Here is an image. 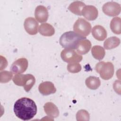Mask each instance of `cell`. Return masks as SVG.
<instances>
[{"label":"cell","mask_w":121,"mask_h":121,"mask_svg":"<svg viewBox=\"0 0 121 121\" xmlns=\"http://www.w3.org/2000/svg\"><path fill=\"white\" fill-rule=\"evenodd\" d=\"M120 43V39L116 37L112 36L108 38L104 42V46L106 50H110L118 46Z\"/></svg>","instance_id":"18"},{"label":"cell","mask_w":121,"mask_h":121,"mask_svg":"<svg viewBox=\"0 0 121 121\" xmlns=\"http://www.w3.org/2000/svg\"><path fill=\"white\" fill-rule=\"evenodd\" d=\"M14 112L18 118L23 121H28L36 115L37 106L32 99L27 97H22L15 103Z\"/></svg>","instance_id":"1"},{"label":"cell","mask_w":121,"mask_h":121,"mask_svg":"<svg viewBox=\"0 0 121 121\" xmlns=\"http://www.w3.org/2000/svg\"><path fill=\"white\" fill-rule=\"evenodd\" d=\"M67 70L72 73H78L81 70V66L78 63H69L67 65Z\"/></svg>","instance_id":"24"},{"label":"cell","mask_w":121,"mask_h":121,"mask_svg":"<svg viewBox=\"0 0 121 121\" xmlns=\"http://www.w3.org/2000/svg\"><path fill=\"white\" fill-rule=\"evenodd\" d=\"M43 109L45 112L51 118H57L59 115L58 108L52 102L45 103L43 106Z\"/></svg>","instance_id":"14"},{"label":"cell","mask_w":121,"mask_h":121,"mask_svg":"<svg viewBox=\"0 0 121 121\" xmlns=\"http://www.w3.org/2000/svg\"><path fill=\"white\" fill-rule=\"evenodd\" d=\"M86 38L74 31H68L63 33L60 38V44L66 49H76L79 42Z\"/></svg>","instance_id":"2"},{"label":"cell","mask_w":121,"mask_h":121,"mask_svg":"<svg viewBox=\"0 0 121 121\" xmlns=\"http://www.w3.org/2000/svg\"><path fill=\"white\" fill-rule=\"evenodd\" d=\"M85 6V4L82 1H75L69 5L68 9L75 15L82 16V10Z\"/></svg>","instance_id":"17"},{"label":"cell","mask_w":121,"mask_h":121,"mask_svg":"<svg viewBox=\"0 0 121 121\" xmlns=\"http://www.w3.org/2000/svg\"><path fill=\"white\" fill-rule=\"evenodd\" d=\"M110 28L115 34L120 35L121 34V18L120 17H115L112 19L110 23Z\"/></svg>","instance_id":"21"},{"label":"cell","mask_w":121,"mask_h":121,"mask_svg":"<svg viewBox=\"0 0 121 121\" xmlns=\"http://www.w3.org/2000/svg\"><path fill=\"white\" fill-rule=\"evenodd\" d=\"M39 32L40 34L45 36H51L55 33V29L51 24L43 23L39 26Z\"/></svg>","instance_id":"16"},{"label":"cell","mask_w":121,"mask_h":121,"mask_svg":"<svg viewBox=\"0 0 121 121\" xmlns=\"http://www.w3.org/2000/svg\"><path fill=\"white\" fill-rule=\"evenodd\" d=\"M24 26L26 31L30 35H35L38 32V23L33 17L26 18L25 20Z\"/></svg>","instance_id":"9"},{"label":"cell","mask_w":121,"mask_h":121,"mask_svg":"<svg viewBox=\"0 0 121 121\" xmlns=\"http://www.w3.org/2000/svg\"><path fill=\"white\" fill-rule=\"evenodd\" d=\"M93 37L97 40L104 41L107 37V31L105 29L100 25L94 26L92 30Z\"/></svg>","instance_id":"13"},{"label":"cell","mask_w":121,"mask_h":121,"mask_svg":"<svg viewBox=\"0 0 121 121\" xmlns=\"http://www.w3.org/2000/svg\"><path fill=\"white\" fill-rule=\"evenodd\" d=\"M91 46V42L85 38L79 42L76 50L79 54H85L90 51Z\"/></svg>","instance_id":"15"},{"label":"cell","mask_w":121,"mask_h":121,"mask_svg":"<svg viewBox=\"0 0 121 121\" xmlns=\"http://www.w3.org/2000/svg\"><path fill=\"white\" fill-rule=\"evenodd\" d=\"M12 80L15 85L23 86L25 90L27 92L31 89L35 82V77L30 74H17Z\"/></svg>","instance_id":"3"},{"label":"cell","mask_w":121,"mask_h":121,"mask_svg":"<svg viewBox=\"0 0 121 121\" xmlns=\"http://www.w3.org/2000/svg\"><path fill=\"white\" fill-rule=\"evenodd\" d=\"M91 53L95 59L99 60L103 59L105 54L104 48L99 45L93 46L91 49Z\"/></svg>","instance_id":"20"},{"label":"cell","mask_w":121,"mask_h":121,"mask_svg":"<svg viewBox=\"0 0 121 121\" xmlns=\"http://www.w3.org/2000/svg\"><path fill=\"white\" fill-rule=\"evenodd\" d=\"M104 13L110 17H114L118 15L121 10V5L115 2H108L104 4L102 7Z\"/></svg>","instance_id":"7"},{"label":"cell","mask_w":121,"mask_h":121,"mask_svg":"<svg viewBox=\"0 0 121 121\" xmlns=\"http://www.w3.org/2000/svg\"><path fill=\"white\" fill-rule=\"evenodd\" d=\"M85 83L88 88L92 90H95L100 86L101 81L97 77L90 76L86 78Z\"/></svg>","instance_id":"19"},{"label":"cell","mask_w":121,"mask_h":121,"mask_svg":"<svg viewBox=\"0 0 121 121\" xmlns=\"http://www.w3.org/2000/svg\"><path fill=\"white\" fill-rule=\"evenodd\" d=\"M95 69L104 80L110 79L114 74V66L111 62L100 61L96 64Z\"/></svg>","instance_id":"4"},{"label":"cell","mask_w":121,"mask_h":121,"mask_svg":"<svg viewBox=\"0 0 121 121\" xmlns=\"http://www.w3.org/2000/svg\"><path fill=\"white\" fill-rule=\"evenodd\" d=\"M73 30L81 36L86 37L91 32V25L85 19L78 18L74 24Z\"/></svg>","instance_id":"5"},{"label":"cell","mask_w":121,"mask_h":121,"mask_svg":"<svg viewBox=\"0 0 121 121\" xmlns=\"http://www.w3.org/2000/svg\"><path fill=\"white\" fill-rule=\"evenodd\" d=\"M28 65L27 60L25 58H20L15 60L10 67V71L14 74H21L24 72Z\"/></svg>","instance_id":"8"},{"label":"cell","mask_w":121,"mask_h":121,"mask_svg":"<svg viewBox=\"0 0 121 121\" xmlns=\"http://www.w3.org/2000/svg\"><path fill=\"white\" fill-rule=\"evenodd\" d=\"M35 19L40 23L45 22L47 21L49 14L47 8L42 5L36 7L35 11Z\"/></svg>","instance_id":"11"},{"label":"cell","mask_w":121,"mask_h":121,"mask_svg":"<svg viewBox=\"0 0 121 121\" xmlns=\"http://www.w3.org/2000/svg\"><path fill=\"white\" fill-rule=\"evenodd\" d=\"M62 60L69 63H78L80 62L83 57L74 50L64 49L60 53Z\"/></svg>","instance_id":"6"},{"label":"cell","mask_w":121,"mask_h":121,"mask_svg":"<svg viewBox=\"0 0 121 121\" xmlns=\"http://www.w3.org/2000/svg\"><path fill=\"white\" fill-rule=\"evenodd\" d=\"M38 89L40 93L43 95H48L56 92V89L54 84L50 81L41 83L39 86Z\"/></svg>","instance_id":"12"},{"label":"cell","mask_w":121,"mask_h":121,"mask_svg":"<svg viewBox=\"0 0 121 121\" xmlns=\"http://www.w3.org/2000/svg\"><path fill=\"white\" fill-rule=\"evenodd\" d=\"M13 74L11 71L4 70L0 73V81L1 83H6L9 82L12 78Z\"/></svg>","instance_id":"22"},{"label":"cell","mask_w":121,"mask_h":121,"mask_svg":"<svg viewBox=\"0 0 121 121\" xmlns=\"http://www.w3.org/2000/svg\"><path fill=\"white\" fill-rule=\"evenodd\" d=\"M82 15L88 20H95L98 17V11L97 9L94 6H85L82 10Z\"/></svg>","instance_id":"10"},{"label":"cell","mask_w":121,"mask_h":121,"mask_svg":"<svg viewBox=\"0 0 121 121\" xmlns=\"http://www.w3.org/2000/svg\"><path fill=\"white\" fill-rule=\"evenodd\" d=\"M76 119L77 121H89V114L85 110H80L76 114Z\"/></svg>","instance_id":"23"}]
</instances>
